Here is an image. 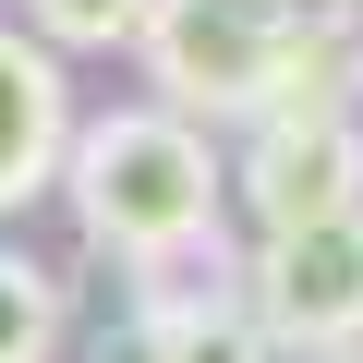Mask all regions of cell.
Instances as JSON below:
<instances>
[{"label":"cell","mask_w":363,"mask_h":363,"mask_svg":"<svg viewBox=\"0 0 363 363\" xmlns=\"http://www.w3.org/2000/svg\"><path fill=\"white\" fill-rule=\"evenodd\" d=\"M61 182H73V218L121 267L157 255V242L218 230V145L194 121H169V109H97V121H73Z\"/></svg>","instance_id":"6da1fadb"},{"label":"cell","mask_w":363,"mask_h":363,"mask_svg":"<svg viewBox=\"0 0 363 363\" xmlns=\"http://www.w3.org/2000/svg\"><path fill=\"white\" fill-rule=\"evenodd\" d=\"M303 13L279 0H145V73H157V109L169 121H255L267 85H279V49H291Z\"/></svg>","instance_id":"7a4b0ae2"},{"label":"cell","mask_w":363,"mask_h":363,"mask_svg":"<svg viewBox=\"0 0 363 363\" xmlns=\"http://www.w3.org/2000/svg\"><path fill=\"white\" fill-rule=\"evenodd\" d=\"M242 315L267 327V351H363V206L315 218V230H267L242 255Z\"/></svg>","instance_id":"3957f363"},{"label":"cell","mask_w":363,"mask_h":363,"mask_svg":"<svg viewBox=\"0 0 363 363\" xmlns=\"http://www.w3.org/2000/svg\"><path fill=\"white\" fill-rule=\"evenodd\" d=\"M242 206H255V230H315V218L363 206V133H351V109L255 121V145H242Z\"/></svg>","instance_id":"277c9868"},{"label":"cell","mask_w":363,"mask_h":363,"mask_svg":"<svg viewBox=\"0 0 363 363\" xmlns=\"http://www.w3.org/2000/svg\"><path fill=\"white\" fill-rule=\"evenodd\" d=\"M61 145H73V97H61V61L25 49L0 25V206H25L61 182Z\"/></svg>","instance_id":"5b68a950"},{"label":"cell","mask_w":363,"mask_h":363,"mask_svg":"<svg viewBox=\"0 0 363 363\" xmlns=\"http://www.w3.org/2000/svg\"><path fill=\"white\" fill-rule=\"evenodd\" d=\"M206 315H242V255H230L218 230L133 255V339H157V327H206Z\"/></svg>","instance_id":"8992f818"},{"label":"cell","mask_w":363,"mask_h":363,"mask_svg":"<svg viewBox=\"0 0 363 363\" xmlns=\"http://www.w3.org/2000/svg\"><path fill=\"white\" fill-rule=\"evenodd\" d=\"M61 351V279L37 255H0V363H49Z\"/></svg>","instance_id":"52a82bcc"},{"label":"cell","mask_w":363,"mask_h":363,"mask_svg":"<svg viewBox=\"0 0 363 363\" xmlns=\"http://www.w3.org/2000/svg\"><path fill=\"white\" fill-rule=\"evenodd\" d=\"M37 13V37H61V49H133L145 37V0H25Z\"/></svg>","instance_id":"ba28073f"},{"label":"cell","mask_w":363,"mask_h":363,"mask_svg":"<svg viewBox=\"0 0 363 363\" xmlns=\"http://www.w3.org/2000/svg\"><path fill=\"white\" fill-rule=\"evenodd\" d=\"M145 363H267V327L255 315H206V327H157Z\"/></svg>","instance_id":"9c48e42d"},{"label":"cell","mask_w":363,"mask_h":363,"mask_svg":"<svg viewBox=\"0 0 363 363\" xmlns=\"http://www.w3.org/2000/svg\"><path fill=\"white\" fill-rule=\"evenodd\" d=\"M327 37H339V73L363 85V0H339V13H327Z\"/></svg>","instance_id":"30bf717a"},{"label":"cell","mask_w":363,"mask_h":363,"mask_svg":"<svg viewBox=\"0 0 363 363\" xmlns=\"http://www.w3.org/2000/svg\"><path fill=\"white\" fill-rule=\"evenodd\" d=\"M279 13H303V25H327V13H339V0H279Z\"/></svg>","instance_id":"8fae6325"},{"label":"cell","mask_w":363,"mask_h":363,"mask_svg":"<svg viewBox=\"0 0 363 363\" xmlns=\"http://www.w3.org/2000/svg\"><path fill=\"white\" fill-rule=\"evenodd\" d=\"M339 363H363V351H339Z\"/></svg>","instance_id":"7c38bea8"}]
</instances>
